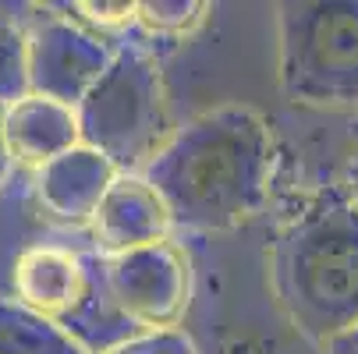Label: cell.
Wrapping results in <instances>:
<instances>
[{
    "instance_id": "cell-3",
    "label": "cell",
    "mask_w": 358,
    "mask_h": 354,
    "mask_svg": "<svg viewBox=\"0 0 358 354\" xmlns=\"http://www.w3.org/2000/svg\"><path fill=\"white\" fill-rule=\"evenodd\" d=\"M82 145L107 156L121 174H142L174 135L160 68L145 50L117 46L110 68L75 107Z\"/></svg>"
},
{
    "instance_id": "cell-15",
    "label": "cell",
    "mask_w": 358,
    "mask_h": 354,
    "mask_svg": "<svg viewBox=\"0 0 358 354\" xmlns=\"http://www.w3.org/2000/svg\"><path fill=\"white\" fill-rule=\"evenodd\" d=\"M75 11L96 25V29H128L135 25V4L131 0H117V4H99V0H82V4H75Z\"/></svg>"
},
{
    "instance_id": "cell-17",
    "label": "cell",
    "mask_w": 358,
    "mask_h": 354,
    "mask_svg": "<svg viewBox=\"0 0 358 354\" xmlns=\"http://www.w3.org/2000/svg\"><path fill=\"white\" fill-rule=\"evenodd\" d=\"M11 167H15V160H11L8 145H4V131H0V188L8 184V177H11Z\"/></svg>"
},
{
    "instance_id": "cell-7",
    "label": "cell",
    "mask_w": 358,
    "mask_h": 354,
    "mask_svg": "<svg viewBox=\"0 0 358 354\" xmlns=\"http://www.w3.org/2000/svg\"><path fill=\"white\" fill-rule=\"evenodd\" d=\"M114 61V46L96 32L68 22L43 18L25 32V82L29 92L78 107Z\"/></svg>"
},
{
    "instance_id": "cell-8",
    "label": "cell",
    "mask_w": 358,
    "mask_h": 354,
    "mask_svg": "<svg viewBox=\"0 0 358 354\" xmlns=\"http://www.w3.org/2000/svg\"><path fill=\"white\" fill-rule=\"evenodd\" d=\"M99 259L145 248L171 237V213L142 174H117L89 220Z\"/></svg>"
},
{
    "instance_id": "cell-10",
    "label": "cell",
    "mask_w": 358,
    "mask_h": 354,
    "mask_svg": "<svg viewBox=\"0 0 358 354\" xmlns=\"http://www.w3.org/2000/svg\"><path fill=\"white\" fill-rule=\"evenodd\" d=\"M0 131H4L11 160L36 170L50 160H57L61 153H68V149L82 145L75 107L36 92H25L15 103L0 107Z\"/></svg>"
},
{
    "instance_id": "cell-6",
    "label": "cell",
    "mask_w": 358,
    "mask_h": 354,
    "mask_svg": "<svg viewBox=\"0 0 358 354\" xmlns=\"http://www.w3.org/2000/svg\"><path fill=\"white\" fill-rule=\"evenodd\" d=\"M99 280L117 316L135 330H178L192 297V266L171 237L114 259H99Z\"/></svg>"
},
{
    "instance_id": "cell-18",
    "label": "cell",
    "mask_w": 358,
    "mask_h": 354,
    "mask_svg": "<svg viewBox=\"0 0 358 354\" xmlns=\"http://www.w3.org/2000/svg\"><path fill=\"white\" fill-rule=\"evenodd\" d=\"M348 188H351V198H358V149H355L351 167H348Z\"/></svg>"
},
{
    "instance_id": "cell-16",
    "label": "cell",
    "mask_w": 358,
    "mask_h": 354,
    "mask_svg": "<svg viewBox=\"0 0 358 354\" xmlns=\"http://www.w3.org/2000/svg\"><path fill=\"white\" fill-rule=\"evenodd\" d=\"M327 354H358V323L327 344Z\"/></svg>"
},
{
    "instance_id": "cell-2",
    "label": "cell",
    "mask_w": 358,
    "mask_h": 354,
    "mask_svg": "<svg viewBox=\"0 0 358 354\" xmlns=\"http://www.w3.org/2000/svg\"><path fill=\"white\" fill-rule=\"evenodd\" d=\"M273 290L284 316L327 347L358 323V198L327 191L273 244Z\"/></svg>"
},
{
    "instance_id": "cell-12",
    "label": "cell",
    "mask_w": 358,
    "mask_h": 354,
    "mask_svg": "<svg viewBox=\"0 0 358 354\" xmlns=\"http://www.w3.org/2000/svg\"><path fill=\"white\" fill-rule=\"evenodd\" d=\"M210 4L199 0H142L135 4V25L152 36H185L206 18Z\"/></svg>"
},
{
    "instance_id": "cell-9",
    "label": "cell",
    "mask_w": 358,
    "mask_h": 354,
    "mask_svg": "<svg viewBox=\"0 0 358 354\" xmlns=\"http://www.w3.org/2000/svg\"><path fill=\"white\" fill-rule=\"evenodd\" d=\"M117 174L121 170L107 156H99L96 149L75 145L36 170V195L54 220L78 227L92 220L99 198L107 195Z\"/></svg>"
},
{
    "instance_id": "cell-11",
    "label": "cell",
    "mask_w": 358,
    "mask_h": 354,
    "mask_svg": "<svg viewBox=\"0 0 358 354\" xmlns=\"http://www.w3.org/2000/svg\"><path fill=\"white\" fill-rule=\"evenodd\" d=\"M0 354H89L61 326L18 305L15 297H0Z\"/></svg>"
},
{
    "instance_id": "cell-13",
    "label": "cell",
    "mask_w": 358,
    "mask_h": 354,
    "mask_svg": "<svg viewBox=\"0 0 358 354\" xmlns=\"http://www.w3.org/2000/svg\"><path fill=\"white\" fill-rule=\"evenodd\" d=\"M25 92V29L0 11V107L15 103Z\"/></svg>"
},
{
    "instance_id": "cell-4",
    "label": "cell",
    "mask_w": 358,
    "mask_h": 354,
    "mask_svg": "<svg viewBox=\"0 0 358 354\" xmlns=\"http://www.w3.org/2000/svg\"><path fill=\"white\" fill-rule=\"evenodd\" d=\"M280 89L327 110H358V0H301L277 8Z\"/></svg>"
},
{
    "instance_id": "cell-5",
    "label": "cell",
    "mask_w": 358,
    "mask_h": 354,
    "mask_svg": "<svg viewBox=\"0 0 358 354\" xmlns=\"http://www.w3.org/2000/svg\"><path fill=\"white\" fill-rule=\"evenodd\" d=\"M15 301L61 326L89 354H99L135 330L117 316L99 280V263L61 244H32L11 270Z\"/></svg>"
},
{
    "instance_id": "cell-1",
    "label": "cell",
    "mask_w": 358,
    "mask_h": 354,
    "mask_svg": "<svg viewBox=\"0 0 358 354\" xmlns=\"http://www.w3.org/2000/svg\"><path fill=\"white\" fill-rule=\"evenodd\" d=\"M142 177L164 198L174 227L231 230L266 202L273 177L270 128L248 107L210 110L178 128Z\"/></svg>"
},
{
    "instance_id": "cell-14",
    "label": "cell",
    "mask_w": 358,
    "mask_h": 354,
    "mask_svg": "<svg viewBox=\"0 0 358 354\" xmlns=\"http://www.w3.org/2000/svg\"><path fill=\"white\" fill-rule=\"evenodd\" d=\"M99 354H199L192 337L181 330H149V333H131L128 340L99 351Z\"/></svg>"
}]
</instances>
